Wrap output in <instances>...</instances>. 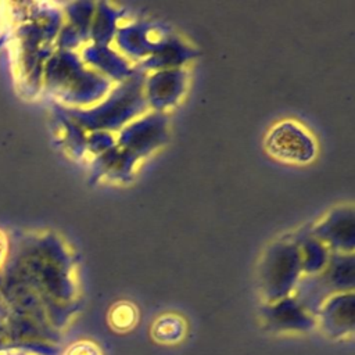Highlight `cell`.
Here are the masks:
<instances>
[{"instance_id":"2","label":"cell","mask_w":355,"mask_h":355,"mask_svg":"<svg viewBox=\"0 0 355 355\" xmlns=\"http://www.w3.org/2000/svg\"><path fill=\"white\" fill-rule=\"evenodd\" d=\"M186 324L182 318L176 315H164L158 318L151 329L155 341L162 344H176L183 340Z\"/></svg>"},{"instance_id":"1","label":"cell","mask_w":355,"mask_h":355,"mask_svg":"<svg viewBox=\"0 0 355 355\" xmlns=\"http://www.w3.org/2000/svg\"><path fill=\"white\" fill-rule=\"evenodd\" d=\"M266 148L275 158L287 162H308L313 158L312 137L295 122H282L273 128L266 139Z\"/></svg>"},{"instance_id":"3","label":"cell","mask_w":355,"mask_h":355,"mask_svg":"<svg viewBox=\"0 0 355 355\" xmlns=\"http://www.w3.org/2000/svg\"><path fill=\"white\" fill-rule=\"evenodd\" d=\"M111 324L118 330H129L136 322L135 308L129 304H119L111 311Z\"/></svg>"},{"instance_id":"4","label":"cell","mask_w":355,"mask_h":355,"mask_svg":"<svg viewBox=\"0 0 355 355\" xmlns=\"http://www.w3.org/2000/svg\"><path fill=\"white\" fill-rule=\"evenodd\" d=\"M68 355H101V352L96 345H93L90 343H80V344L73 345L69 349Z\"/></svg>"}]
</instances>
